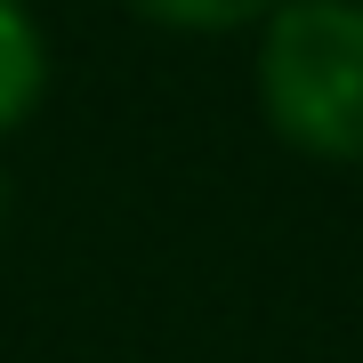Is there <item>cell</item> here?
<instances>
[{
  "instance_id": "6da1fadb",
  "label": "cell",
  "mask_w": 363,
  "mask_h": 363,
  "mask_svg": "<svg viewBox=\"0 0 363 363\" xmlns=\"http://www.w3.org/2000/svg\"><path fill=\"white\" fill-rule=\"evenodd\" d=\"M259 105L298 154L363 162V9L355 0H291L259 49Z\"/></svg>"
},
{
  "instance_id": "7a4b0ae2",
  "label": "cell",
  "mask_w": 363,
  "mask_h": 363,
  "mask_svg": "<svg viewBox=\"0 0 363 363\" xmlns=\"http://www.w3.org/2000/svg\"><path fill=\"white\" fill-rule=\"evenodd\" d=\"M49 89V49H40V25L25 16V0H0V130L40 105Z\"/></svg>"
},
{
  "instance_id": "3957f363",
  "label": "cell",
  "mask_w": 363,
  "mask_h": 363,
  "mask_svg": "<svg viewBox=\"0 0 363 363\" xmlns=\"http://www.w3.org/2000/svg\"><path fill=\"white\" fill-rule=\"evenodd\" d=\"M145 9L154 25H186V33H226V25H250V16H267L274 0H130Z\"/></svg>"
}]
</instances>
